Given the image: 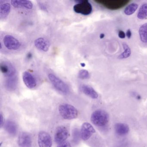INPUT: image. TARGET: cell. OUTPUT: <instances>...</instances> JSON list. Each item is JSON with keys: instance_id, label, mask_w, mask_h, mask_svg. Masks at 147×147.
<instances>
[{"instance_id": "cell-9", "label": "cell", "mask_w": 147, "mask_h": 147, "mask_svg": "<svg viewBox=\"0 0 147 147\" xmlns=\"http://www.w3.org/2000/svg\"><path fill=\"white\" fill-rule=\"evenodd\" d=\"M38 142L39 147H51L52 138L50 134L45 131H41L38 133Z\"/></svg>"}, {"instance_id": "cell-12", "label": "cell", "mask_w": 147, "mask_h": 147, "mask_svg": "<svg viewBox=\"0 0 147 147\" xmlns=\"http://www.w3.org/2000/svg\"><path fill=\"white\" fill-rule=\"evenodd\" d=\"M23 80L26 86L30 89L36 87L37 85L35 77L28 71H25L23 74Z\"/></svg>"}, {"instance_id": "cell-6", "label": "cell", "mask_w": 147, "mask_h": 147, "mask_svg": "<svg viewBox=\"0 0 147 147\" xmlns=\"http://www.w3.org/2000/svg\"><path fill=\"white\" fill-rule=\"evenodd\" d=\"M3 42L6 48L10 50H17L21 46L19 41L11 35L5 36L3 38Z\"/></svg>"}, {"instance_id": "cell-25", "label": "cell", "mask_w": 147, "mask_h": 147, "mask_svg": "<svg viewBox=\"0 0 147 147\" xmlns=\"http://www.w3.org/2000/svg\"><path fill=\"white\" fill-rule=\"evenodd\" d=\"M57 147H72L71 144L69 142L67 141H65L57 145Z\"/></svg>"}, {"instance_id": "cell-28", "label": "cell", "mask_w": 147, "mask_h": 147, "mask_svg": "<svg viewBox=\"0 0 147 147\" xmlns=\"http://www.w3.org/2000/svg\"><path fill=\"white\" fill-rule=\"evenodd\" d=\"M126 36L128 38H130L131 36V32L130 30H128L126 32Z\"/></svg>"}, {"instance_id": "cell-2", "label": "cell", "mask_w": 147, "mask_h": 147, "mask_svg": "<svg viewBox=\"0 0 147 147\" xmlns=\"http://www.w3.org/2000/svg\"><path fill=\"white\" fill-rule=\"evenodd\" d=\"M58 111L61 116L64 119L67 120L76 118L79 114L78 111L74 107L67 104L60 105Z\"/></svg>"}, {"instance_id": "cell-18", "label": "cell", "mask_w": 147, "mask_h": 147, "mask_svg": "<svg viewBox=\"0 0 147 147\" xmlns=\"http://www.w3.org/2000/svg\"><path fill=\"white\" fill-rule=\"evenodd\" d=\"M5 129L11 136H14L17 134L18 131L17 125L13 121L7 120L5 124Z\"/></svg>"}, {"instance_id": "cell-14", "label": "cell", "mask_w": 147, "mask_h": 147, "mask_svg": "<svg viewBox=\"0 0 147 147\" xmlns=\"http://www.w3.org/2000/svg\"><path fill=\"white\" fill-rule=\"evenodd\" d=\"M34 45L38 49L44 52L48 51L50 46L49 41L43 38H39L36 39Z\"/></svg>"}, {"instance_id": "cell-29", "label": "cell", "mask_w": 147, "mask_h": 147, "mask_svg": "<svg viewBox=\"0 0 147 147\" xmlns=\"http://www.w3.org/2000/svg\"><path fill=\"white\" fill-rule=\"evenodd\" d=\"M40 7H41V9H42V10H44V11H46V10H47L45 7L43 5H42V4L40 5Z\"/></svg>"}, {"instance_id": "cell-26", "label": "cell", "mask_w": 147, "mask_h": 147, "mask_svg": "<svg viewBox=\"0 0 147 147\" xmlns=\"http://www.w3.org/2000/svg\"><path fill=\"white\" fill-rule=\"evenodd\" d=\"M118 36L120 38H124L125 37V34L123 31L120 30L119 32Z\"/></svg>"}, {"instance_id": "cell-4", "label": "cell", "mask_w": 147, "mask_h": 147, "mask_svg": "<svg viewBox=\"0 0 147 147\" xmlns=\"http://www.w3.org/2000/svg\"><path fill=\"white\" fill-rule=\"evenodd\" d=\"M48 77L54 87L62 93L66 94L69 91L68 86L61 79L52 74L48 75Z\"/></svg>"}, {"instance_id": "cell-15", "label": "cell", "mask_w": 147, "mask_h": 147, "mask_svg": "<svg viewBox=\"0 0 147 147\" xmlns=\"http://www.w3.org/2000/svg\"><path fill=\"white\" fill-rule=\"evenodd\" d=\"M115 132L119 136H124L127 135L129 131L128 125L123 123H117L114 126Z\"/></svg>"}, {"instance_id": "cell-3", "label": "cell", "mask_w": 147, "mask_h": 147, "mask_svg": "<svg viewBox=\"0 0 147 147\" xmlns=\"http://www.w3.org/2000/svg\"><path fill=\"white\" fill-rule=\"evenodd\" d=\"M94 1L111 10L121 9L129 2L128 0H98Z\"/></svg>"}, {"instance_id": "cell-27", "label": "cell", "mask_w": 147, "mask_h": 147, "mask_svg": "<svg viewBox=\"0 0 147 147\" xmlns=\"http://www.w3.org/2000/svg\"><path fill=\"white\" fill-rule=\"evenodd\" d=\"M3 124H4V117H3V115L1 113L0 115V126H1V127H2Z\"/></svg>"}, {"instance_id": "cell-17", "label": "cell", "mask_w": 147, "mask_h": 147, "mask_svg": "<svg viewBox=\"0 0 147 147\" xmlns=\"http://www.w3.org/2000/svg\"><path fill=\"white\" fill-rule=\"evenodd\" d=\"M82 91L87 96L93 99H97L98 98V93L93 88L88 85H82L81 86Z\"/></svg>"}, {"instance_id": "cell-24", "label": "cell", "mask_w": 147, "mask_h": 147, "mask_svg": "<svg viewBox=\"0 0 147 147\" xmlns=\"http://www.w3.org/2000/svg\"><path fill=\"white\" fill-rule=\"evenodd\" d=\"M78 77L82 80H87L90 78L89 72L86 69H81L78 73Z\"/></svg>"}, {"instance_id": "cell-5", "label": "cell", "mask_w": 147, "mask_h": 147, "mask_svg": "<svg viewBox=\"0 0 147 147\" xmlns=\"http://www.w3.org/2000/svg\"><path fill=\"white\" fill-rule=\"evenodd\" d=\"M74 10L77 13L83 15H88L92 11V7L87 0L80 1L74 6Z\"/></svg>"}, {"instance_id": "cell-11", "label": "cell", "mask_w": 147, "mask_h": 147, "mask_svg": "<svg viewBox=\"0 0 147 147\" xmlns=\"http://www.w3.org/2000/svg\"><path fill=\"white\" fill-rule=\"evenodd\" d=\"M18 144L20 147H32V141L30 136L27 132H22L18 139Z\"/></svg>"}, {"instance_id": "cell-22", "label": "cell", "mask_w": 147, "mask_h": 147, "mask_svg": "<svg viewBox=\"0 0 147 147\" xmlns=\"http://www.w3.org/2000/svg\"><path fill=\"white\" fill-rule=\"evenodd\" d=\"M138 5L136 3H131L126 7L124 10V13L127 15H132L136 11Z\"/></svg>"}, {"instance_id": "cell-21", "label": "cell", "mask_w": 147, "mask_h": 147, "mask_svg": "<svg viewBox=\"0 0 147 147\" xmlns=\"http://www.w3.org/2000/svg\"><path fill=\"white\" fill-rule=\"evenodd\" d=\"M137 17L140 20H143L147 17V4L142 5L139 9Z\"/></svg>"}, {"instance_id": "cell-13", "label": "cell", "mask_w": 147, "mask_h": 147, "mask_svg": "<svg viewBox=\"0 0 147 147\" xmlns=\"http://www.w3.org/2000/svg\"><path fill=\"white\" fill-rule=\"evenodd\" d=\"M11 4L15 8L31 9L33 7V4L32 2L27 0H12Z\"/></svg>"}, {"instance_id": "cell-20", "label": "cell", "mask_w": 147, "mask_h": 147, "mask_svg": "<svg viewBox=\"0 0 147 147\" xmlns=\"http://www.w3.org/2000/svg\"><path fill=\"white\" fill-rule=\"evenodd\" d=\"M139 34L141 41L147 43V23L144 24L139 28Z\"/></svg>"}, {"instance_id": "cell-8", "label": "cell", "mask_w": 147, "mask_h": 147, "mask_svg": "<svg viewBox=\"0 0 147 147\" xmlns=\"http://www.w3.org/2000/svg\"><path fill=\"white\" fill-rule=\"evenodd\" d=\"M69 136V131L65 126H58L56 130L55 135V140L57 144L65 142Z\"/></svg>"}, {"instance_id": "cell-10", "label": "cell", "mask_w": 147, "mask_h": 147, "mask_svg": "<svg viewBox=\"0 0 147 147\" xmlns=\"http://www.w3.org/2000/svg\"><path fill=\"white\" fill-rule=\"evenodd\" d=\"M95 132V129L91 124L87 122L84 123L81 129L80 136L82 140L86 141Z\"/></svg>"}, {"instance_id": "cell-30", "label": "cell", "mask_w": 147, "mask_h": 147, "mask_svg": "<svg viewBox=\"0 0 147 147\" xmlns=\"http://www.w3.org/2000/svg\"><path fill=\"white\" fill-rule=\"evenodd\" d=\"M105 34H101L100 35V38H104V37H105Z\"/></svg>"}, {"instance_id": "cell-23", "label": "cell", "mask_w": 147, "mask_h": 147, "mask_svg": "<svg viewBox=\"0 0 147 147\" xmlns=\"http://www.w3.org/2000/svg\"><path fill=\"white\" fill-rule=\"evenodd\" d=\"M123 47L124 51V52H123L121 55H119V56L118 58L120 59L128 58L130 56L131 53L129 47L126 44L124 43L123 44Z\"/></svg>"}, {"instance_id": "cell-1", "label": "cell", "mask_w": 147, "mask_h": 147, "mask_svg": "<svg viewBox=\"0 0 147 147\" xmlns=\"http://www.w3.org/2000/svg\"><path fill=\"white\" fill-rule=\"evenodd\" d=\"M91 120L94 125L98 127H102L108 123L109 120V115L103 110H96L92 113Z\"/></svg>"}, {"instance_id": "cell-7", "label": "cell", "mask_w": 147, "mask_h": 147, "mask_svg": "<svg viewBox=\"0 0 147 147\" xmlns=\"http://www.w3.org/2000/svg\"><path fill=\"white\" fill-rule=\"evenodd\" d=\"M1 70L2 74L7 78L15 76L16 69L10 62L4 61L1 63Z\"/></svg>"}, {"instance_id": "cell-16", "label": "cell", "mask_w": 147, "mask_h": 147, "mask_svg": "<svg viewBox=\"0 0 147 147\" xmlns=\"http://www.w3.org/2000/svg\"><path fill=\"white\" fill-rule=\"evenodd\" d=\"M18 86V79L16 76L7 78L5 82V87L7 90L13 91L16 89Z\"/></svg>"}, {"instance_id": "cell-19", "label": "cell", "mask_w": 147, "mask_h": 147, "mask_svg": "<svg viewBox=\"0 0 147 147\" xmlns=\"http://www.w3.org/2000/svg\"><path fill=\"white\" fill-rule=\"evenodd\" d=\"M11 6L9 3H5L0 5V17L1 18H6L11 11Z\"/></svg>"}]
</instances>
